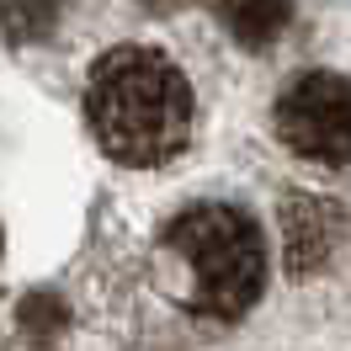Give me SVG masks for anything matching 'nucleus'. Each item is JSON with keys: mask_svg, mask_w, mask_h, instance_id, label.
<instances>
[{"mask_svg": "<svg viewBox=\"0 0 351 351\" xmlns=\"http://www.w3.org/2000/svg\"><path fill=\"white\" fill-rule=\"evenodd\" d=\"M86 117L96 144L123 165H165L192 138L186 75L154 48H112L90 69Z\"/></svg>", "mask_w": 351, "mask_h": 351, "instance_id": "obj_1", "label": "nucleus"}, {"mask_svg": "<svg viewBox=\"0 0 351 351\" xmlns=\"http://www.w3.org/2000/svg\"><path fill=\"white\" fill-rule=\"evenodd\" d=\"M176 261L186 266V298L208 319H240L261 298L266 245L245 208L197 202L165 229Z\"/></svg>", "mask_w": 351, "mask_h": 351, "instance_id": "obj_2", "label": "nucleus"}, {"mask_svg": "<svg viewBox=\"0 0 351 351\" xmlns=\"http://www.w3.org/2000/svg\"><path fill=\"white\" fill-rule=\"evenodd\" d=\"M277 138L314 165L351 160V80L330 69L293 75L277 96Z\"/></svg>", "mask_w": 351, "mask_h": 351, "instance_id": "obj_3", "label": "nucleus"}, {"mask_svg": "<svg viewBox=\"0 0 351 351\" xmlns=\"http://www.w3.org/2000/svg\"><path fill=\"white\" fill-rule=\"evenodd\" d=\"M341 240V213L335 202L319 197H287L282 202V256L293 277H314L319 266H330V250Z\"/></svg>", "mask_w": 351, "mask_h": 351, "instance_id": "obj_4", "label": "nucleus"}, {"mask_svg": "<svg viewBox=\"0 0 351 351\" xmlns=\"http://www.w3.org/2000/svg\"><path fill=\"white\" fill-rule=\"evenodd\" d=\"M229 38L245 48H266L282 38V27L293 22V0H219Z\"/></svg>", "mask_w": 351, "mask_h": 351, "instance_id": "obj_5", "label": "nucleus"}, {"mask_svg": "<svg viewBox=\"0 0 351 351\" xmlns=\"http://www.w3.org/2000/svg\"><path fill=\"white\" fill-rule=\"evenodd\" d=\"M16 325H22V341H27V346H53V341L69 330V308H64L59 293L38 287V293H27V298H22Z\"/></svg>", "mask_w": 351, "mask_h": 351, "instance_id": "obj_6", "label": "nucleus"}, {"mask_svg": "<svg viewBox=\"0 0 351 351\" xmlns=\"http://www.w3.org/2000/svg\"><path fill=\"white\" fill-rule=\"evenodd\" d=\"M64 0H0V27L16 38V43H43L59 27Z\"/></svg>", "mask_w": 351, "mask_h": 351, "instance_id": "obj_7", "label": "nucleus"}, {"mask_svg": "<svg viewBox=\"0 0 351 351\" xmlns=\"http://www.w3.org/2000/svg\"><path fill=\"white\" fill-rule=\"evenodd\" d=\"M144 5H171V0H144Z\"/></svg>", "mask_w": 351, "mask_h": 351, "instance_id": "obj_8", "label": "nucleus"}, {"mask_svg": "<svg viewBox=\"0 0 351 351\" xmlns=\"http://www.w3.org/2000/svg\"><path fill=\"white\" fill-rule=\"evenodd\" d=\"M0 245H5V234H0Z\"/></svg>", "mask_w": 351, "mask_h": 351, "instance_id": "obj_9", "label": "nucleus"}]
</instances>
